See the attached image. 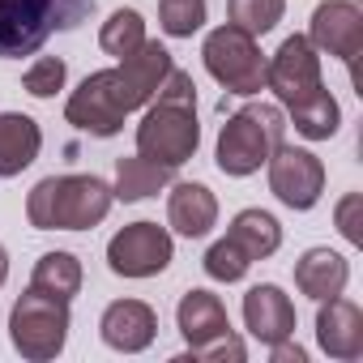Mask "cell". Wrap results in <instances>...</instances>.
I'll return each mask as SVG.
<instances>
[{"label":"cell","mask_w":363,"mask_h":363,"mask_svg":"<svg viewBox=\"0 0 363 363\" xmlns=\"http://www.w3.org/2000/svg\"><path fill=\"white\" fill-rule=\"evenodd\" d=\"M171 52L162 43H141L133 56H124L116 69L90 73L65 103V120L90 137H116L124 128V116L145 107L162 77L171 73Z\"/></svg>","instance_id":"obj_1"},{"label":"cell","mask_w":363,"mask_h":363,"mask_svg":"<svg viewBox=\"0 0 363 363\" xmlns=\"http://www.w3.org/2000/svg\"><path fill=\"white\" fill-rule=\"evenodd\" d=\"M201 124H197V86L184 69H171L154 94V107L137 124V154L162 167H184L197 154Z\"/></svg>","instance_id":"obj_2"},{"label":"cell","mask_w":363,"mask_h":363,"mask_svg":"<svg viewBox=\"0 0 363 363\" xmlns=\"http://www.w3.org/2000/svg\"><path fill=\"white\" fill-rule=\"evenodd\" d=\"M116 193L99 175H48L26 197V218L35 231H90L107 218Z\"/></svg>","instance_id":"obj_3"},{"label":"cell","mask_w":363,"mask_h":363,"mask_svg":"<svg viewBox=\"0 0 363 363\" xmlns=\"http://www.w3.org/2000/svg\"><path fill=\"white\" fill-rule=\"evenodd\" d=\"M94 0H0V60L35 56L56 30H77Z\"/></svg>","instance_id":"obj_4"},{"label":"cell","mask_w":363,"mask_h":363,"mask_svg":"<svg viewBox=\"0 0 363 363\" xmlns=\"http://www.w3.org/2000/svg\"><path fill=\"white\" fill-rule=\"evenodd\" d=\"M282 133H286L282 107H274V103L240 107L218 133V154H214L218 171L223 175H252V171H261V162H269V154L282 145Z\"/></svg>","instance_id":"obj_5"},{"label":"cell","mask_w":363,"mask_h":363,"mask_svg":"<svg viewBox=\"0 0 363 363\" xmlns=\"http://www.w3.org/2000/svg\"><path fill=\"white\" fill-rule=\"evenodd\" d=\"M9 337H13L18 354L30 363L56 359L69 337V299H56V295L30 286L9 312Z\"/></svg>","instance_id":"obj_6"},{"label":"cell","mask_w":363,"mask_h":363,"mask_svg":"<svg viewBox=\"0 0 363 363\" xmlns=\"http://www.w3.org/2000/svg\"><path fill=\"white\" fill-rule=\"evenodd\" d=\"M175 325H179V333H184L193 359H206V363H223V359L244 363V354H248L244 342L231 333V320H227L223 299L210 295V291H189L184 299H179Z\"/></svg>","instance_id":"obj_7"},{"label":"cell","mask_w":363,"mask_h":363,"mask_svg":"<svg viewBox=\"0 0 363 363\" xmlns=\"http://www.w3.org/2000/svg\"><path fill=\"white\" fill-rule=\"evenodd\" d=\"M201 56H206L210 77L227 94H257V90H265V56H261V48H257V39L248 30H240L231 22L218 26L206 39Z\"/></svg>","instance_id":"obj_8"},{"label":"cell","mask_w":363,"mask_h":363,"mask_svg":"<svg viewBox=\"0 0 363 363\" xmlns=\"http://www.w3.org/2000/svg\"><path fill=\"white\" fill-rule=\"evenodd\" d=\"M265 86L278 94L282 107H291V116L303 111V107H312L320 94H329L325 82H320V56L308 43V35L282 39V48L274 52V60H265Z\"/></svg>","instance_id":"obj_9"},{"label":"cell","mask_w":363,"mask_h":363,"mask_svg":"<svg viewBox=\"0 0 363 363\" xmlns=\"http://www.w3.org/2000/svg\"><path fill=\"white\" fill-rule=\"evenodd\" d=\"M171 235L158 223H128L107 244V269L120 278H154L171 265Z\"/></svg>","instance_id":"obj_10"},{"label":"cell","mask_w":363,"mask_h":363,"mask_svg":"<svg viewBox=\"0 0 363 363\" xmlns=\"http://www.w3.org/2000/svg\"><path fill=\"white\" fill-rule=\"evenodd\" d=\"M269 189L282 206L291 210H312L325 193V167L312 150L278 145L269 154Z\"/></svg>","instance_id":"obj_11"},{"label":"cell","mask_w":363,"mask_h":363,"mask_svg":"<svg viewBox=\"0 0 363 363\" xmlns=\"http://www.w3.org/2000/svg\"><path fill=\"white\" fill-rule=\"evenodd\" d=\"M308 43L325 56H337L346 69H354V60L363 52V13L350 0H320L312 13Z\"/></svg>","instance_id":"obj_12"},{"label":"cell","mask_w":363,"mask_h":363,"mask_svg":"<svg viewBox=\"0 0 363 363\" xmlns=\"http://www.w3.org/2000/svg\"><path fill=\"white\" fill-rule=\"evenodd\" d=\"M244 325L265 346H274L282 337H295V303L282 295V286L261 282L244 295Z\"/></svg>","instance_id":"obj_13"},{"label":"cell","mask_w":363,"mask_h":363,"mask_svg":"<svg viewBox=\"0 0 363 363\" xmlns=\"http://www.w3.org/2000/svg\"><path fill=\"white\" fill-rule=\"evenodd\" d=\"M99 333H103V342H107L111 350L137 354V350H145V346L154 342L158 316H154V308L141 303V299H116V303H107V312H103V320H99Z\"/></svg>","instance_id":"obj_14"},{"label":"cell","mask_w":363,"mask_h":363,"mask_svg":"<svg viewBox=\"0 0 363 363\" xmlns=\"http://www.w3.org/2000/svg\"><path fill=\"white\" fill-rule=\"evenodd\" d=\"M316 342L329 359H359L363 354V312L333 295V299H320V312H316Z\"/></svg>","instance_id":"obj_15"},{"label":"cell","mask_w":363,"mask_h":363,"mask_svg":"<svg viewBox=\"0 0 363 363\" xmlns=\"http://www.w3.org/2000/svg\"><path fill=\"white\" fill-rule=\"evenodd\" d=\"M167 223L184 235V240H201L210 235V227L218 223V201L206 184L197 179H184V184H175L171 197H167Z\"/></svg>","instance_id":"obj_16"},{"label":"cell","mask_w":363,"mask_h":363,"mask_svg":"<svg viewBox=\"0 0 363 363\" xmlns=\"http://www.w3.org/2000/svg\"><path fill=\"white\" fill-rule=\"evenodd\" d=\"M346 278H350V265L342 252L333 248H308L299 261H295V286L308 295V299H333L346 291Z\"/></svg>","instance_id":"obj_17"},{"label":"cell","mask_w":363,"mask_h":363,"mask_svg":"<svg viewBox=\"0 0 363 363\" xmlns=\"http://www.w3.org/2000/svg\"><path fill=\"white\" fill-rule=\"evenodd\" d=\"M39 145H43V133L30 116H22V111L0 116V179L22 175L39 158Z\"/></svg>","instance_id":"obj_18"},{"label":"cell","mask_w":363,"mask_h":363,"mask_svg":"<svg viewBox=\"0 0 363 363\" xmlns=\"http://www.w3.org/2000/svg\"><path fill=\"white\" fill-rule=\"evenodd\" d=\"M167 184H171V167L133 154V158H120V162H116V189H111V193H116L120 201H145V197H154V193L167 189Z\"/></svg>","instance_id":"obj_19"},{"label":"cell","mask_w":363,"mask_h":363,"mask_svg":"<svg viewBox=\"0 0 363 363\" xmlns=\"http://www.w3.org/2000/svg\"><path fill=\"white\" fill-rule=\"evenodd\" d=\"M227 235L248 252V261H265V257H274L278 244H282V227H278V218L265 214V210H240Z\"/></svg>","instance_id":"obj_20"},{"label":"cell","mask_w":363,"mask_h":363,"mask_svg":"<svg viewBox=\"0 0 363 363\" xmlns=\"http://www.w3.org/2000/svg\"><path fill=\"white\" fill-rule=\"evenodd\" d=\"M35 291H48L56 299H73L82 291V261L73 252H43L35 274H30Z\"/></svg>","instance_id":"obj_21"},{"label":"cell","mask_w":363,"mask_h":363,"mask_svg":"<svg viewBox=\"0 0 363 363\" xmlns=\"http://www.w3.org/2000/svg\"><path fill=\"white\" fill-rule=\"evenodd\" d=\"M141 43H145V22H141L137 9H116V13L103 22V30H99V48H103L107 56H116V60L133 56Z\"/></svg>","instance_id":"obj_22"},{"label":"cell","mask_w":363,"mask_h":363,"mask_svg":"<svg viewBox=\"0 0 363 363\" xmlns=\"http://www.w3.org/2000/svg\"><path fill=\"white\" fill-rule=\"evenodd\" d=\"M282 9L286 0H227V13H231V26L248 30L252 39L257 35H269L278 22H282Z\"/></svg>","instance_id":"obj_23"},{"label":"cell","mask_w":363,"mask_h":363,"mask_svg":"<svg viewBox=\"0 0 363 363\" xmlns=\"http://www.w3.org/2000/svg\"><path fill=\"white\" fill-rule=\"evenodd\" d=\"M342 124V111H337V99L333 94H320L312 107L295 111V133L308 137V141H329Z\"/></svg>","instance_id":"obj_24"},{"label":"cell","mask_w":363,"mask_h":363,"mask_svg":"<svg viewBox=\"0 0 363 363\" xmlns=\"http://www.w3.org/2000/svg\"><path fill=\"white\" fill-rule=\"evenodd\" d=\"M201 265H206V274H210L214 282H240V278L252 269L248 252H244L231 235H227V240H218V244L206 252V261H201Z\"/></svg>","instance_id":"obj_25"},{"label":"cell","mask_w":363,"mask_h":363,"mask_svg":"<svg viewBox=\"0 0 363 363\" xmlns=\"http://www.w3.org/2000/svg\"><path fill=\"white\" fill-rule=\"evenodd\" d=\"M158 22H162V30L171 39H189L206 22V0H162V5H158Z\"/></svg>","instance_id":"obj_26"},{"label":"cell","mask_w":363,"mask_h":363,"mask_svg":"<svg viewBox=\"0 0 363 363\" xmlns=\"http://www.w3.org/2000/svg\"><path fill=\"white\" fill-rule=\"evenodd\" d=\"M65 77H69L65 60H60V56H43V60H35V65L26 69L22 86H26V94H35V99H52V94L65 86Z\"/></svg>","instance_id":"obj_27"},{"label":"cell","mask_w":363,"mask_h":363,"mask_svg":"<svg viewBox=\"0 0 363 363\" xmlns=\"http://www.w3.org/2000/svg\"><path fill=\"white\" fill-rule=\"evenodd\" d=\"M363 197L359 193H346L342 201H337V231L350 240V244H363Z\"/></svg>","instance_id":"obj_28"},{"label":"cell","mask_w":363,"mask_h":363,"mask_svg":"<svg viewBox=\"0 0 363 363\" xmlns=\"http://www.w3.org/2000/svg\"><path fill=\"white\" fill-rule=\"evenodd\" d=\"M269 350H274V363H303V359H308V354H303V346H291V337L274 342Z\"/></svg>","instance_id":"obj_29"},{"label":"cell","mask_w":363,"mask_h":363,"mask_svg":"<svg viewBox=\"0 0 363 363\" xmlns=\"http://www.w3.org/2000/svg\"><path fill=\"white\" fill-rule=\"evenodd\" d=\"M5 278H9V252L0 248V286H5Z\"/></svg>","instance_id":"obj_30"}]
</instances>
